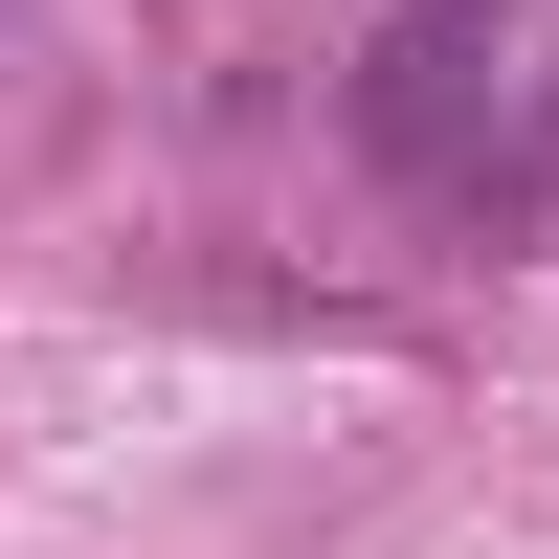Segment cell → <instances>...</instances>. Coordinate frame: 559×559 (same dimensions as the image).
Segmentation results:
<instances>
[{"label": "cell", "mask_w": 559, "mask_h": 559, "mask_svg": "<svg viewBox=\"0 0 559 559\" xmlns=\"http://www.w3.org/2000/svg\"><path fill=\"white\" fill-rule=\"evenodd\" d=\"M492 68H515V0H381V45H358V157L381 179H492Z\"/></svg>", "instance_id": "obj_1"}]
</instances>
